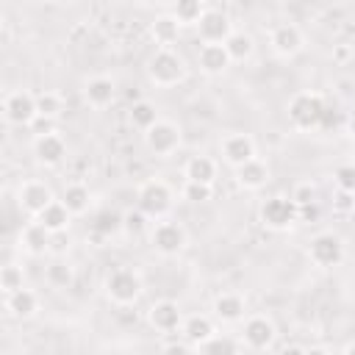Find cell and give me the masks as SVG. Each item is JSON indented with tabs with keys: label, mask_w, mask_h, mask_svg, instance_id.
Instances as JSON below:
<instances>
[{
	"label": "cell",
	"mask_w": 355,
	"mask_h": 355,
	"mask_svg": "<svg viewBox=\"0 0 355 355\" xmlns=\"http://www.w3.org/2000/svg\"><path fill=\"white\" fill-rule=\"evenodd\" d=\"M244 341L252 349H266L275 341V324L266 316H252L244 322Z\"/></svg>",
	"instance_id": "obj_16"
},
{
	"label": "cell",
	"mask_w": 355,
	"mask_h": 355,
	"mask_svg": "<svg viewBox=\"0 0 355 355\" xmlns=\"http://www.w3.org/2000/svg\"><path fill=\"white\" fill-rule=\"evenodd\" d=\"M55 200H53V191L44 186V183H39V180H28V183H22L19 186V205L31 214V216H39L47 205H53Z\"/></svg>",
	"instance_id": "obj_12"
},
{
	"label": "cell",
	"mask_w": 355,
	"mask_h": 355,
	"mask_svg": "<svg viewBox=\"0 0 355 355\" xmlns=\"http://www.w3.org/2000/svg\"><path fill=\"white\" fill-rule=\"evenodd\" d=\"M144 227H147V216H144L139 208H136V211L122 214V230H125L128 236H139Z\"/></svg>",
	"instance_id": "obj_36"
},
{
	"label": "cell",
	"mask_w": 355,
	"mask_h": 355,
	"mask_svg": "<svg viewBox=\"0 0 355 355\" xmlns=\"http://www.w3.org/2000/svg\"><path fill=\"white\" fill-rule=\"evenodd\" d=\"M144 144L150 153L155 155H172L180 147V128L175 122L158 119L147 133H144Z\"/></svg>",
	"instance_id": "obj_6"
},
{
	"label": "cell",
	"mask_w": 355,
	"mask_h": 355,
	"mask_svg": "<svg viewBox=\"0 0 355 355\" xmlns=\"http://www.w3.org/2000/svg\"><path fill=\"white\" fill-rule=\"evenodd\" d=\"M19 244H22L25 252H31V255H44V252L50 250V244H53V233H50L44 225L31 222V225L22 230Z\"/></svg>",
	"instance_id": "obj_19"
},
{
	"label": "cell",
	"mask_w": 355,
	"mask_h": 355,
	"mask_svg": "<svg viewBox=\"0 0 355 355\" xmlns=\"http://www.w3.org/2000/svg\"><path fill=\"white\" fill-rule=\"evenodd\" d=\"M183 197H186L189 202H205V200H211V186H205V183H189V180H186Z\"/></svg>",
	"instance_id": "obj_37"
},
{
	"label": "cell",
	"mask_w": 355,
	"mask_h": 355,
	"mask_svg": "<svg viewBox=\"0 0 355 355\" xmlns=\"http://www.w3.org/2000/svg\"><path fill=\"white\" fill-rule=\"evenodd\" d=\"M333 208H336L338 214H349V211H355V194H349V191H338L336 200H333Z\"/></svg>",
	"instance_id": "obj_40"
},
{
	"label": "cell",
	"mask_w": 355,
	"mask_h": 355,
	"mask_svg": "<svg viewBox=\"0 0 355 355\" xmlns=\"http://www.w3.org/2000/svg\"><path fill=\"white\" fill-rule=\"evenodd\" d=\"M22 283H25V275H22V269H19V266L6 263V266L0 269V286H3L6 297H8V294H14V291H19V288H25Z\"/></svg>",
	"instance_id": "obj_34"
},
{
	"label": "cell",
	"mask_w": 355,
	"mask_h": 355,
	"mask_svg": "<svg viewBox=\"0 0 355 355\" xmlns=\"http://www.w3.org/2000/svg\"><path fill=\"white\" fill-rule=\"evenodd\" d=\"M349 53H352V50H349L347 44H338V47L333 50V58H336V61H347V58H349Z\"/></svg>",
	"instance_id": "obj_41"
},
{
	"label": "cell",
	"mask_w": 355,
	"mask_h": 355,
	"mask_svg": "<svg viewBox=\"0 0 355 355\" xmlns=\"http://www.w3.org/2000/svg\"><path fill=\"white\" fill-rule=\"evenodd\" d=\"M47 280H50L53 286H69V283H72V269L64 266V263H53V266L47 269Z\"/></svg>",
	"instance_id": "obj_39"
},
{
	"label": "cell",
	"mask_w": 355,
	"mask_h": 355,
	"mask_svg": "<svg viewBox=\"0 0 355 355\" xmlns=\"http://www.w3.org/2000/svg\"><path fill=\"white\" fill-rule=\"evenodd\" d=\"M150 33H153V39H155L158 44L166 47V44H172V42L178 39V33H180V22H178L172 14H161V17L153 19Z\"/></svg>",
	"instance_id": "obj_27"
},
{
	"label": "cell",
	"mask_w": 355,
	"mask_h": 355,
	"mask_svg": "<svg viewBox=\"0 0 355 355\" xmlns=\"http://www.w3.org/2000/svg\"><path fill=\"white\" fill-rule=\"evenodd\" d=\"M61 202L67 205V211H69L72 216H78V214H86V211H89L92 194H89V189H86L83 183H69V186L64 189V194H61Z\"/></svg>",
	"instance_id": "obj_25"
},
{
	"label": "cell",
	"mask_w": 355,
	"mask_h": 355,
	"mask_svg": "<svg viewBox=\"0 0 355 355\" xmlns=\"http://www.w3.org/2000/svg\"><path fill=\"white\" fill-rule=\"evenodd\" d=\"M291 200H294V205H297V208H305V205H313V202H316V189H313L311 183H300V186L294 189V194H291Z\"/></svg>",
	"instance_id": "obj_38"
},
{
	"label": "cell",
	"mask_w": 355,
	"mask_h": 355,
	"mask_svg": "<svg viewBox=\"0 0 355 355\" xmlns=\"http://www.w3.org/2000/svg\"><path fill=\"white\" fill-rule=\"evenodd\" d=\"M225 50H227L230 61H244L252 55V36L244 31H233L230 39L225 42Z\"/></svg>",
	"instance_id": "obj_29"
},
{
	"label": "cell",
	"mask_w": 355,
	"mask_h": 355,
	"mask_svg": "<svg viewBox=\"0 0 355 355\" xmlns=\"http://www.w3.org/2000/svg\"><path fill=\"white\" fill-rule=\"evenodd\" d=\"M214 316L219 322H227V324L241 322L244 319V300L239 294H230V291L227 294H219L214 300Z\"/></svg>",
	"instance_id": "obj_20"
},
{
	"label": "cell",
	"mask_w": 355,
	"mask_h": 355,
	"mask_svg": "<svg viewBox=\"0 0 355 355\" xmlns=\"http://www.w3.org/2000/svg\"><path fill=\"white\" fill-rule=\"evenodd\" d=\"M300 219V208L294 205L291 197H269L263 205H261V222L272 230H286L291 227L294 222Z\"/></svg>",
	"instance_id": "obj_5"
},
{
	"label": "cell",
	"mask_w": 355,
	"mask_h": 355,
	"mask_svg": "<svg viewBox=\"0 0 355 355\" xmlns=\"http://www.w3.org/2000/svg\"><path fill=\"white\" fill-rule=\"evenodd\" d=\"M150 324L155 330H164V333H172L178 327H183V311L178 302L172 300H161L150 308Z\"/></svg>",
	"instance_id": "obj_14"
},
{
	"label": "cell",
	"mask_w": 355,
	"mask_h": 355,
	"mask_svg": "<svg viewBox=\"0 0 355 355\" xmlns=\"http://www.w3.org/2000/svg\"><path fill=\"white\" fill-rule=\"evenodd\" d=\"M147 75H150V80L158 83V86H175V83L183 80L186 64H183V58H180L175 50L161 47V50H155L153 58L147 61Z\"/></svg>",
	"instance_id": "obj_2"
},
{
	"label": "cell",
	"mask_w": 355,
	"mask_h": 355,
	"mask_svg": "<svg viewBox=\"0 0 355 355\" xmlns=\"http://www.w3.org/2000/svg\"><path fill=\"white\" fill-rule=\"evenodd\" d=\"M36 111L44 119H55L64 111V103H61V97L55 92H42V94H36Z\"/></svg>",
	"instance_id": "obj_32"
},
{
	"label": "cell",
	"mask_w": 355,
	"mask_h": 355,
	"mask_svg": "<svg viewBox=\"0 0 355 355\" xmlns=\"http://www.w3.org/2000/svg\"><path fill=\"white\" fill-rule=\"evenodd\" d=\"M280 355H305V349L302 347H286Z\"/></svg>",
	"instance_id": "obj_44"
},
{
	"label": "cell",
	"mask_w": 355,
	"mask_h": 355,
	"mask_svg": "<svg viewBox=\"0 0 355 355\" xmlns=\"http://www.w3.org/2000/svg\"><path fill=\"white\" fill-rule=\"evenodd\" d=\"M305 355H327V349L324 347H311V349H305Z\"/></svg>",
	"instance_id": "obj_45"
},
{
	"label": "cell",
	"mask_w": 355,
	"mask_h": 355,
	"mask_svg": "<svg viewBox=\"0 0 355 355\" xmlns=\"http://www.w3.org/2000/svg\"><path fill=\"white\" fill-rule=\"evenodd\" d=\"M83 94H86V100H89L94 108H105V105H111V103H114L116 86H114V80H111V78L97 75V78H89V80H86Z\"/></svg>",
	"instance_id": "obj_18"
},
{
	"label": "cell",
	"mask_w": 355,
	"mask_h": 355,
	"mask_svg": "<svg viewBox=\"0 0 355 355\" xmlns=\"http://www.w3.org/2000/svg\"><path fill=\"white\" fill-rule=\"evenodd\" d=\"M197 31H200V39L205 44H225L233 33V25H230V17L225 11H216V8H208L202 14V19L197 22Z\"/></svg>",
	"instance_id": "obj_7"
},
{
	"label": "cell",
	"mask_w": 355,
	"mask_h": 355,
	"mask_svg": "<svg viewBox=\"0 0 355 355\" xmlns=\"http://www.w3.org/2000/svg\"><path fill=\"white\" fill-rule=\"evenodd\" d=\"M205 11H208V8H205L200 0H180V3L172 6V17H175L178 22H194V25H197Z\"/></svg>",
	"instance_id": "obj_31"
},
{
	"label": "cell",
	"mask_w": 355,
	"mask_h": 355,
	"mask_svg": "<svg viewBox=\"0 0 355 355\" xmlns=\"http://www.w3.org/2000/svg\"><path fill=\"white\" fill-rule=\"evenodd\" d=\"M324 114H327V105L319 94L313 92H302V94H294L291 103H288V119L294 122V128H302V130H311V128H319L324 122Z\"/></svg>",
	"instance_id": "obj_1"
},
{
	"label": "cell",
	"mask_w": 355,
	"mask_h": 355,
	"mask_svg": "<svg viewBox=\"0 0 355 355\" xmlns=\"http://www.w3.org/2000/svg\"><path fill=\"white\" fill-rule=\"evenodd\" d=\"M6 308H8V313L17 316V319H31V316L36 313V308H39V300H36L33 291L19 288V291H14V294L6 297Z\"/></svg>",
	"instance_id": "obj_22"
},
{
	"label": "cell",
	"mask_w": 355,
	"mask_h": 355,
	"mask_svg": "<svg viewBox=\"0 0 355 355\" xmlns=\"http://www.w3.org/2000/svg\"><path fill=\"white\" fill-rule=\"evenodd\" d=\"M236 180H239L244 189H261V186L269 180V166H266L263 161L252 158V161H247L244 166L236 169Z\"/></svg>",
	"instance_id": "obj_23"
},
{
	"label": "cell",
	"mask_w": 355,
	"mask_h": 355,
	"mask_svg": "<svg viewBox=\"0 0 355 355\" xmlns=\"http://www.w3.org/2000/svg\"><path fill=\"white\" fill-rule=\"evenodd\" d=\"M347 128H349V133H352V139H355V111L349 114V119H347Z\"/></svg>",
	"instance_id": "obj_46"
},
{
	"label": "cell",
	"mask_w": 355,
	"mask_h": 355,
	"mask_svg": "<svg viewBox=\"0 0 355 355\" xmlns=\"http://www.w3.org/2000/svg\"><path fill=\"white\" fill-rule=\"evenodd\" d=\"M130 122L147 133V130L158 122V111H155V105H153V103H147V100L133 103V108H130Z\"/></svg>",
	"instance_id": "obj_30"
},
{
	"label": "cell",
	"mask_w": 355,
	"mask_h": 355,
	"mask_svg": "<svg viewBox=\"0 0 355 355\" xmlns=\"http://www.w3.org/2000/svg\"><path fill=\"white\" fill-rule=\"evenodd\" d=\"M105 291L116 305H133L141 294V277L133 269H114L105 280Z\"/></svg>",
	"instance_id": "obj_4"
},
{
	"label": "cell",
	"mask_w": 355,
	"mask_h": 355,
	"mask_svg": "<svg viewBox=\"0 0 355 355\" xmlns=\"http://www.w3.org/2000/svg\"><path fill=\"white\" fill-rule=\"evenodd\" d=\"M150 241L161 255H178L186 247V230L178 222H158L153 227Z\"/></svg>",
	"instance_id": "obj_10"
},
{
	"label": "cell",
	"mask_w": 355,
	"mask_h": 355,
	"mask_svg": "<svg viewBox=\"0 0 355 355\" xmlns=\"http://www.w3.org/2000/svg\"><path fill=\"white\" fill-rule=\"evenodd\" d=\"M344 355H355V344H349V347H347V352H344Z\"/></svg>",
	"instance_id": "obj_47"
},
{
	"label": "cell",
	"mask_w": 355,
	"mask_h": 355,
	"mask_svg": "<svg viewBox=\"0 0 355 355\" xmlns=\"http://www.w3.org/2000/svg\"><path fill=\"white\" fill-rule=\"evenodd\" d=\"M33 155H36L39 164H44V166H55V164L64 161V155H67V144H64L61 136H55V133H44V136H36V141H33Z\"/></svg>",
	"instance_id": "obj_15"
},
{
	"label": "cell",
	"mask_w": 355,
	"mask_h": 355,
	"mask_svg": "<svg viewBox=\"0 0 355 355\" xmlns=\"http://www.w3.org/2000/svg\"><path fill=\"white\" fill-rule=\"evenodd\" d=\"M269 44H272V50L277 53V55H294V53H300L302 50V31L294 25V22H283V25H277L275 31H272V36H269Z\"/></svg>",
	"instance_id": "obj_13"
},
{
	"label": "cell",
	"mask_w": 355,
	"mask_h": 355,
	"mask_svg": "<svg viewBox=\"0 0 355 355\" xmlns=\"http://www.w3.org/2000/svg\"><path fill=\"white\" fill-rule=\"evenodd\" d=\"M6 119L11 125H33L39 111H36V97L31 92H11L3 103Z\"/></svg>",
	"instance_id": "obj_8"
},
{
	"label": "cell",
	"mask_w": 355,
	"mask_h": 355,
	"mask_svg": "<svg viewBox=\"0 0 355 355\" xmlns=\"http://www.w3.org/2000/svg\"><path fill=\"white\" fill-rule=\"evenodd\" d=\"M136 205L147 219H158L172 208V191L164 180H147L139 186Z\"/></svg>",
	"instance_id": "obj_3"
},
{
	"label": "cell",
	"mask_w": 355,
	"mask_h": 355,
	"mask_svg": "<svg viewBox=\"0 0 355 355\" xmlns=\"http://www.w3.org/2000/svg\"><path fill=\"white\" fill-rule=\"evenodd\" d=\"M92 230H94L97 236H103V239L119 233V230H122V214H116V211H111V208L94 214V219H92Z\"/></svg>",
	"instance_id": "obj_28"
},
{
	"label": "cell",
	"mask_w": 355,
	"mask_h": 355,
	"mask_svg": "<svg viewBox=\"0 0 355 355\" xmlns=\"http://www.w3.org/2000/svg\"><path fill=\"white\" fill-rule=\"evenodd\" d=\"M333 178H336L338 191H349V194H355V164H341V166H336Z\"/></svg>",
	"instance_id": "obj_35"
},
{
	"label": "cell",
	"mask_w": 355,
	"mask_h": 355,
	"mask_svg": "<svg viewBox=\"0 0 355 355\" xmlns=\"http://www.w3.org/2000/svg\"><path fill=\"white\" fill-rule=\"evenodd\" d=\"M316 214H319L316 202H313V205H305V208H300V219H316Z\"/></svg>",
	"instance_id": "obj_42"
},
{
	"label": "cell",
	"mask_w": 355,
	"mask_h": 355,
	"mask_svg": "<svg viewBox=\"0 0 355 355\" xmlns=\"http://www.w3.org/2000/svg\"><path fill=\"white\" fill-rule=\"evenodd\" d=\"M69 216H72V214L67 211V205H64L61 200H55L53 205H47V208H44V211L36 216V222H39V225H44V227H47L53 236H58V233H64V230H67Z\"/></svg>",
	"instance_id": "obj_21"
},
{
	"label": "cell",
	"mask_w": 355,
	"mask_h": 355,
	"mask_svg": "<svg viewBox=\"0 0 355 355\" xmlns=\"http://www.w3.org/2000/svg\"><path fill=\"white\" fill-rule=\"evenodd\" d=\"M164 355H189V349H186L183 344H172V347L164 349Z\"/></svg>",
	"instance_id": "obj_43"
},
{
	"label": "cell",
	"mask_w": 355,
	"mask_h": 355,
	"mask_svg": "<svg viewBox=\"0 0 355 355\" xmlns=\"http://www.w3.org/2000/svg\"><path fill=\"white\" fill-rule=\"evenodd\" d=\"M197 349H200V355H236V344L230 336H211Z\"/></svg>",
	"instance_id": "obj_33"
},
{
	"label": "cell",
	"mask_w": 355,
	"mask_h": 355,
	"mask_svg": "<svg viewBox=\"0 0 355 355\" xmlns=\"http://www.w3.org/2000/svg\"><path fill=\"white\" fill-rule=\"evenodd\" d=\"M183 336H186V341L189 344H205L211 336H216L214 333V322L208 319V316H189L186 322H183Z\"/></svg>",
	"instance_id": "obj_26"
},
{
	"label": "cell",
	"mask_w": 355,
	"mask_h": 355,
	"mask_svg": "<svg viewBox=\"0 0 355 355\" xmlns=\"http://www.w3.org/2000/svg\"><path fill=\"white\" fill-rule=\"evenodd\" d=\"M214 178H216V164L208 155L189 158V164H186V180L189 183H205V186H211Z\"/></svg>",
	"instance_id": "obj_24"
},
{
	"label": "cell",
	"mask_w": 355,
	"mask_h": 355,
	"mask_svg": "<svg viewBox=\"0 0 355 355\" xmlns=\"http://www.w3.org/2000/svg\"><path fill=\"white\" fill-rule=\"evenodd\" d=\"M197 58H200V69L205 75H222L230 67V55H227L225 44H202Z\"/></svg>",
	"instance_id": "obj_17"
},
{
	"label": "cell",
	"mask_w": 355,
	"mask_h": 355,
	"mask_svg": "<svg viewBox=\"0 0 355 355\" xmlns=\"http://www.w3.org/2000/svg\"><path fill=\"white\" fill-rule=\"evenodd\" d=\"M222 155H225V161L230 164V166H244L247 161H252L255 158V141L247 136V133H230V136H225V141H222Z\"/></svg>",
	"instance_id": "obj_11"
},
{
	"label": "cell",
	"mask_w": 355,
	"mask_h": 355,
	"mask_svg": "<svg viewBox=\"0 0 355 355\" xmlns=\"http://www.w3.org/2000/svg\"><path fill=\"white\" fill-rule=\"evenodd\" d=\"M308 255H311V261H313L316 266H336V263H341V258H344V244H341V239L333 236V233H319V236L311 239Z\"/></svg>",
	"instance_id": "obj_9"
}]
</instances>
